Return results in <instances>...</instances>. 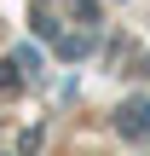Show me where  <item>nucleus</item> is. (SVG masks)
<instances>
[{"label": "nucleus", "instance_id": "f03ea898", "mask_svg": "<svg viewBox=\"0 0 150 156\" xmlns=\"http://www.w3.org/2000/svg\"><path fill=\"white\" fill-rule=\"evenodd\" d=\"M23 75H29V69H23L17 58H12V64H0V98H12V93L23 87Z\"/></svg>", "mask_w": 150, "mask_h": 156}, {"label": "nucleus", "instance_id": "f257e3e1", "mask_svg": "<svg viewBox=\"0 0 150 156\" xmlns=\"http://www.w3.org/2000/svg\"><path fill=\"white\" fill-rule=\"evenodd\" d=\"M116 133L127 145H150V98H127L116 110Z\"/></svg>", "mask_w": 150, "mask_h": 156}, {"label": "nucleus", "instance_id": "7ed1b4c3", "mask_svg": "<svg viewBox=\"0 0 150 156\" xmlns=\"http://www.w3.org/2000/svg\"><path fill=\"white\" fill-rule=\"evenodd\" d=\"M17 64H23V69L35 75V69H40V52H35V46H17Z\"/></svg>", "mask_w": 150, "mask_h": 156}]
</instances>
